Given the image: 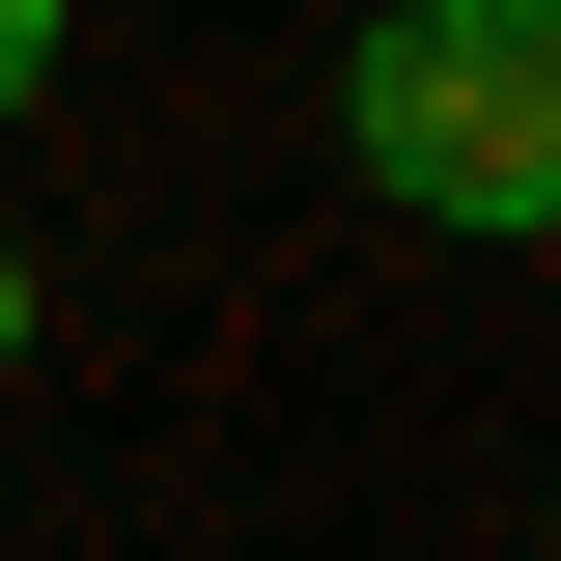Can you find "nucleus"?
Masks as SVG:
<instances>
[{"label": "nucleus", "mask_w": 561, "mask_h": 561, "mask_svg": "<svg viewBox=\"0 0 561 561\" xmlns=\"http://www.w3.org/2000/svg\"><path fill=\"white\" fill-rule=\"evenodd\" d=\"M28 84H57V0H0V113H28Z\"/></svg>", "instance_id": "obj_2"}, {"label": "nucleus", "mask_w": 561, "mask_h": 561, "mask_svg": "<svg viewBox=\"0 0 561 561\" xmlns=\"http://www.w3.org/2000/svg\"><path fill=\"white\" fill-rule=\"evenodd\" d=\"M0 337H28V280H0Z\"/></svg>", "instance_id": "obj_3"}, {"label": "nucleus", "mask_w": 561, "mask_h": 561, "mask_svg": "<svg viewBox=\"0 0 561 561\" xmlns=\"http://www.w3.org/2000/svg\"><path fill=\"white\" fill-rule=\"evenodd\" d=\"M337 113H365V169H393L421 225H534L561 197V28L534 0H393Z\"/></svg>", "instance_id": "obj_1"}]
</instances>
